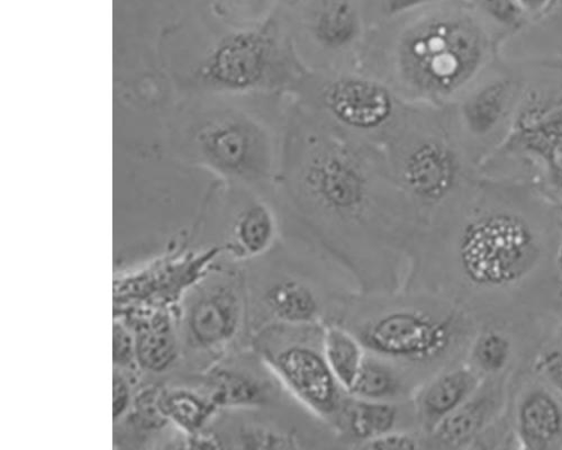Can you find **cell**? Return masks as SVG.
I'll return each instance as SVG.
<instances>
[{"mask_svg": "<svg viewBox=\"0 0 562 450\" xmlns=\"http://www.w3.org/2000/svg\"><path fill=\"white\" fill-rule=\"evenodd\" d=\"M513 379H483L475 392L427 436L428 449L472 450L506 413Z\"/></svg>", "mask_w": 562, "mask_h": 450, "instance_id": "14", "label": "cell"}, {"mask_svg": "<svg viewBox=\"0 0 562 450\" xmlns=\"http://www.w3.org/2000/svg\"><path fill=\"white\" fill-rule=\"evenodd\" d=\"M162 408L169 423L192 436L200 435L218 412L205 393L186 389L162 391Z\"/></svg>", "mask_w": 562, "mask_h": 450, "instance_id": "23", "label": "cell"}, {"mask_svg": "<svg viewBox=\"0 0 562 450\" xmlns=\"http://www.w3.org/2000/svg\"><path fill=\"white\" fill-rule=\"evenodd\" d=\"M132 403L131 386L123 373L115 372L113 381V417L119 420Z\"/></svg>", "mask_w": 562, "mask_h": 450, "instance_id": "31", "label": "cell"}, {"mask_svg": "<svg viewBox=\"0 0 562 450\" xmlns=\"http://www.w3.org/2000/svg\"><path fill=\"white\" fill-rule=\"evenodd\" d=\"M316 87L318 114L362 142H385L406 109L395 90L376 77L338 72Z\"/></svg>", "mask_w": 562, "mask_h": 450, "instance_id": "9", "label": "cell"}, {"mask_svg": "<svg viewBox=\"0 0 562 450\" xmlns=\"http://www.w3.org/2000/svg\"><path fill=\"white\" fill-rule=\"evenodd\" d=\"M257 260L256 280L247 281L250 335L272 325L330 323L345 299L358 291L333 259L292 236L281 235Z\"/></svg>", "mask_w": 562, "mask_h": 450, "instance_id": "4", "label": "cell"}, {"mask_svg": "<svg viewBox=\"0 0 562 450\" xmlns=\"http://www.w3.org/2000/svg\"><path fill=\"white\" fill-rule=\"evenodd\" d=\"M313 134L292 135L281 155L283 233L333 259L364 293L404 286L425 228L390 175L384 153L311 116Z\"/></svg>", "mask_w": 562, "mask_h": 450, "instance_id": "1", "label": "cell"}, {"mask_svg": "<svg viewBox=\"0 0 562 450\" xmlns=\"http://www.w3.org/2000/svg\"><path fill=\"white\" fill-rule=\"evenodd\" d=\"M283 235L277 210L261 200L248 203L234 217L223 250L237 261H255L267 255Z\"/></svg>", "mask_w": 562, "mask_h": 450, "instance_id": "18", "label": "cell"}, {"mask_svg": "<svg viewBox=\"0 0 562 450\" xmlns=\"http://www.w3.org/2000/svg\"><path fill=\"white\" fill-rule=\"evenodd\" d=\"M542 335L508 325L482 324L468 347L464 363L482 379H513L527 367Z\"/></svg>", "mask_w": 562, "mask_h": 450, "instance_id": "15", "label": "cell"}, {"mask_svg": "<svg viewBox=\"0 0 562 450\" xmlns=\"http://www.w3.org/2000/svg\"><path fill=\"white\" fill-rule=\"evenodd\" d=\"M324 325L267 326L250 335V348L302 408L331 428L349 393L327 363Z\"/></svg>", "mask_w": 562, "mask_h": 450, "instance_id": "6", "label": "cell"}, {"mask_svg": "<svg viewBox=\"0 0 562 450\" xmlns=\"http://www.w3.org/2000/svg\"><path fill=\"white\" fill-rule=\"evenodd\" d=\"M330 323L351 330L368 352L394 360L425 381L464 362L480 326L470 311L447 296L408 288L355 291Z\"/></svg>", "mask_w": 562, "mask_h": 450, "instance_id": "3", "label": "cell"}, {"mask_svg": "<svg viewBox=\"0 0 562 450\" xmlns=\"http://www.w3.org/2000/svg\"><path fill=\"white\" fill-rule=\"evenodd\" d=\"M186 341L193 349L217 353L249 331L246 275L223 272L192 297L184 313Z\"/></svg>", "mask_w": 562, "mask_h": 450, "instance_id": "11", "label": "cell"}, {"mask_svg": "<svg viewBox=\"0 0 562 450\" xmlns=\"http://www.w3.org/2000/svg\"><path fill=\"white\" fill-rule=\"evenodd\" d=\"M482 380L462 362L422 383L411 400L418 429L426 437L430 435L475 392Z\"/></svg>", "mask_w": 562, "mask_h": 450, "instance_id": "17", "label": "cell"}, {"mask_svg": "<svg viewBox=\"0 0 562 450\" xmlns=\"http://www.w3.org/2000/svg\"><path fill=\"white\" fill-rule=\"evenodd\" d=\"M113 351L114 363L122 369L136 362L135 336L123 325L114 326Z\"/></svg>", "mask_w": 562, "mask_h": 450, "instance_id": "29", "label": "cell"}, {"mask_svg": "<svg viewBox=\"0 0 562 450\" xmlns=\"http://www.w3.org/2000/svg\"><path fill=\"white\" fill-rule=\"evenodd\" d=\"M508 415L520 450H562V398L525 368L512 381Z\"/></svg>", "mask_w": 562, "mask_h": 450, "instance_id": "13", "label": "cell"}, {"mask_svg": "<svg viewBox=\"0 0 562 450\" xmlns=\"http://www.w3.org/2000/svg\"><path fill=\"white\" fill-rule=\"evenodd\" d=\"M385 143L393 182L415 206L426 228L454 199L461 177L458 156L439 135L418 128L409 106Z\"/></svg>", "mask_w": 562, "mask_h": 450, "instance_id": "7", "label": "cell"}, {"mask_svg": "<svg viewBox=\"0 0 562 450\" xmlns=\"http://www.w3.org/2000/svg\"><path fill=\"white\" fill-rule=\"evenodd\" d=\"M331 429L340 447L359 449L367 442L395 430H419L412 401L382 402L351 394L346 397Z\"/></svg>", "mask_w": 562, "mask_h": 450, "instance_id": "16", "label": "cell"}, {"mask_svg": "<svg viewBox=\"0 0 562 450\" xmlns=\"http://www.w3.org/2000/svg\"><path fill=\"white\" fill-rule=\"evenodd\" d=\"M486 48L471 18L440 13L417 20L392 42L387 83L414 105L440 104L472 81Z\"/></svg>", "mask_w": 562, "mask_h": 450, "instance_id": "5", "label": "cell"}, {"mask_svg": "<svg viewBox=\"0 0 562 450\" xmlns=\"http://www.w3.org/2000/svg\"><path fill=\"white\" fill-rule=\"evenodd\" d=\"M204 391L218 410H263L293 400L252 348L212 369Z\"/></svg>", "mask_w": 562, "mask_h": 450, "instance_id": "12", "label": "cell"}, {"mask_svg": "<svg viewBox=\"0 0 562 450\" xmlns=\"http://www.w3.org/2000/svg\"><path fill=\"white\" fill-rule=\"evenodd\" d=\"M522 11L530 13H538L543 11L551 2V0H517Z\"/></svg>", "mask_w": 562, "mask_h": 450, "instance_id": "33", "label": "cell"}, {"mask_svg": "<svg viewBox=\"0 0 562 450\" xmlns=\"http://www.w3.org/2000/svg\"><path fill=\"white\" fill-rule=\"evenodd\" d=\"M555 261H557L559 278L562 282V222H561V227H560V235H559Z\"/></svg>", "mask_w": 562, "mask_h": 450, "instance_id": "34", "label": "cell"}, {"mask_svg": "<svg viewBox=\"0 0 562 450\" xmlns=\"http://www.w3.org/2000/svg\"><path fill=\"white\" fill-rule=\"evenodd\" d=\"M437 2L439 0H387L386 12L390 16H400Z\"/></svg>", "mask_w": 562, "mask_h": 450, "instance_id": "32", "label": "cell"}, {"mask_svg": "<svg viewBox=\"0 0 562 450\" xmlns=\"http://www.w3.org/2000/svg\"><path fill=\"white\" fill-rule=\"evenodd\" d=\"M136 363L153 373L169 370L178 357V341L168 319L158 318L135 335Z\"/></svg>", "mask_w": 562, "mask_h": 450, "instance_id": "22", "label": "cell"}, {"mask_svg": "<svg viewBox=\"0 0 562 450\" xmlns=\"http://www.w3.org/2000/svg\"><path fill=\"white\" fill-rule=\"evenodd\" d=\"M286 49L269 31L254 30L225 37L200 70L201 79L225 92L249 93L286 80Z\"/></svg>", "mask_w": 562, "mask_h": 450, "instance_id": "10", "label": "cell"}, {"mask_svg": "<svg viewBox=\"0 0 562 450\" xmlns=\"http://www.w3.org/2000/svg\"><path fill=\"white\" fill-rule=\"evenodd\" d=\"M555 319L562 326V297L557 310Z\"/></svg>", "mask_w": 562, "mask_h": 450, "instance_id": "35", "label": "cell"}, {"mask_svg": "<svg viewBox=\"0 0 562 450\" xmlns=\"http://www.w3.org/2000/svg\"><path fill=\"white\" fill-rule=\"evenodd\" d=\"M480 2L497 22L505 25H517L520 22L522 9L517 0H480Z\"/></svg>", "mask_w": 562, "mask_h": 450, "instance_id": "30", "label": "cell"}, {"mask_svg": "<svg viewBox=\"0 0 562 450\" xmlns=\"http://www.w3.org/2000/svg\"><path fill=\"white\" fill-rule=\"evenodd\" d=\"M361 449H428L427 437L417 429H402L389 432L363 445Z\"/></svg>", "mask_w": 562, "mask_h": 450, "instance_id": "27", "label": "cell"}, {"mask_svg": "<svg viewBox=\"0 0 562 450\" xmlns=\"http://www.w3.org/2000/svg\"><path fill=\"white\" fill-rule=\"evenodd\" d=\"M532 148L543 150L551 171V185L562 196V132L544 134L541 142H532Z\"/></svg>", "mask_w": 562, "mask_h": 450, "instance_id": "28", "label": "cell"}, {"mask_svg": "<svg viewBox=\"0 0 562 450\" xmlns=\"http://www.w3.org/2000/svg\"><path fill=\"white\" fill-rule=\"evenodd\" d=\"M561 222L504 205L441 213L419 235L403 288L447 296L480 325L540 335L562 297L555 261Z\"/></svg>", "mask_w": 562, "mask_h": 450, "instance_id": "2", "label": "cell"}, {"mask_svg": "<svg viewBox=\"0 0 562 450\" xmlns=\"http://www.w3.org/2000/svg\"><path fill=\"white\" fill-rule=\"evenodd\" d=\"M137 425L146 429H158L169 423L162 408V391L148 387L139 392L134 400Z\"/></svg>", "mask_w": 562, "mask_h": 450, "instance_id": "26", "label": "cell"}, {"mask_svg": "<svg viewBox=\"0 0 562 450\" xmlns=\"http://www.w3.org/2000/svg\"><path fill=\"white\" fill-rule=\"evenodd\" d=\"M195 147L204 164L234 182L268 185L278 177L276 144L250 115L234 111L213 115L198 131Z\"/></svg>", "mask_w": 562, "mask_h": 450, "instance_id": "8", "label": "cell"}, {"mask_svg": "<svg viewBox=\"0 0 562 450\" xmlns=\"http://www.w3.org/2000/svg\"><path fill=\"white\" fill-rule=\"evenodd\" d=\"M362 34V18L351 0H329L316 12L310 25L311 42L331 56L356 49Z\"/></svg>", "mask_w": 562, "mask_h": 450, "instance_id": "20", "label": "cell"}, {"mask_svg": "<svg viewBox=\"0 0 562 450\" xmlns=\"http://www.w3.org/2000/svg\"><path fill=\"white\" fill-rule=\"evenodd\" d=\"M323 349L336 379L349 393L363 365L366 348L345 326L327 323L323 326Z\"/></svg>", "mask_w": 562, "mask_h": 450, "instance_id": "21", "label": "cell"}, {"mask_svg": "<svg viewBox=\"0 0 562 450\" xmlns=\"http://www.w3.org/2000/svg\"><path fill=\"white\" fill-rule=\"evenodd\" d=\"M510 97L507 82L496 81L477 90L462 106L463 122L474 134L490 133L501 121Z\"/></svg>", "mask_w": 562, "mask_h": 450, "instance_id": "24", "label": "cell"}, {"mask_svg": "<svg viewBox=\"0 0 562 450\" xmlns=\"http://www.w3.org/2000/svg\"><path fill=\"white\" fill-rule=\"evenodd\" d=\"M526 368L562 398V326L557 319L536 344Z\"/></svg>", "mask_w": 562, "mask_h": 450, "instance_id": "25", "label": "cell"}, {"mask_svg": "<svg viewBox=\"0 0 562 450\" xmlns=\"http://www.w3.org/2000/svg\"><path fill=\"white\" fill-rule=\"evenodd\" d=\"M425 382L415 371L394 360L367 351L363 365L349 394L372 401H411Z\"/></svg>", "mask_w": 562, "mask_h": 450, "instance_id": "19", "label": "cell"}]
</instances>
